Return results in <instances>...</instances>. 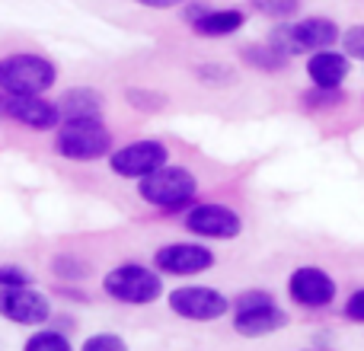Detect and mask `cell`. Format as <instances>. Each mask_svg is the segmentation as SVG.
<instances>
[{"instance_id":"cell-1","label":"cell","mask_w":364,"mask_h":351,"mask_svg":"<svg viewBox=\"0 0 364 351\" xmlns=\"http://www.w3.org/2000/svg\"><path fill=\"white\" fill-rule=\"evenodd\" d=\"M138 195L144 205L157 207L164 214L186 211L192 201H198V176L188 170V166L164 163L151 176L138 179Z\"/></svg>"},{"instance_id":"cell-2","label":"cell","mask_w":364,"mask_h":351,"mask_svg":"<svg viewBox=\"0 0 364 351\" xmlns=\"http://www.w3.org/2000/svg\"><path fill=\"white\" fill-rule=\"evenodd\" d=\"M55 151L70 163H96L112 153V131L102 119H64L55 128Z\"/></svg>"},{"instance_id":"cell-3","label":"cell","mask_w":364,"mask_h":351,"mask_svg":"<svg viewBox=\"0 0 364 351\" xmlns=\"http://www.w3.org/2000/svg\"><path fill=\"white\" fill-rule=\"evenodd\" d=\"M339 23L329 16H301V19H282L275 23V29L269 32V42L275 48H282L288 58L310 55L320 48H333L339 45Z\"/></svg>"},{"instance_id":"cell-4","label":"cell","mask_w":364,"mask_h":351,"mask_svg":"<svg viewBox=\"0 0 364 351\" xmlns=\"http://www.w3.org/2000/svg\"><path fill=\"white\" fill-rule=\"evenodd\" d=\"M102 291L115 303L125 307H147L164 297V275L151 265L141 262H122L102 275Z\"/></svg>"},{"instance_id":"cell-5","label":"cell","mask_w":364,"mask_h":351,"mask_svg":"<svg viewBox=\"0 0 364 351\" xmlns=\"http://www.w3.org/2000/svg\"><path fill=\"white\" fill-rule=\"evenodd\" d=\"M230 316L233 329L243 339H262V335H272L288 326V313L278 307V301L265 288L240 291L230 301Z\"/></svg>"},{"instance_id":"cell-6","label":"cell","mask_w":364,"mask_h":351,"mask_svg":"<svg viewBox=\"0 0 364 351\" xmlns=\"http://www.w3.org/2000/svg\"><path fill=\"white\" fill-rule=\"evenodd\" d=\"M58 80V68L45 55L16 51L0 58V93L6 96H32L48 93Z\"/></svg>"},{"instance_id":"cell-7","label":"cell","mask_w":364,"mask_h":351,"mask_svg":"<svg viewBox=\"0 0 364 351\" xmlns=\"http://www.w3.org/2000/svg\"><path fill=\"white\" fill-rule=\"evenodd\" d=\"M182 227L192 237L201 239H218V243H230L243 233V217L224 201H192L182 214Z\"/></svg>"},{"instance_id":"cell-8","label":"cell","mask_w":364,"mask_h":351,"mask_svg":"<svg viewBox=\"0 0 364 351\" xmlns=\"http://www.w3.org/2000/svg\"><path fill=\"white\" fill-rule=\"evenodd\" d=\"M166 307L188 323H218L230 313V297L211 284H186L166 294Z\"/></svg>"},{"instance_id":"cell-9","label":"cell","mask_w":364,"mask_h":351,"mask_svg":"<svg viewBox=\"0 0 364 351\" xmlns=\"http://www.w3.org/2000/svg\"><path fill=\"white\" fill-rule=\"evenodd\" d=\"M164 163H170V147L164 141H132V144L119 147V151L109 153V170H112L119 179H144L154 170H160Z\"/></svg>"},{"instance_id":"cell-10","label":"cell","mask_w":364,"mask_h":351,"mask_svg":"<svg viewBox=\"0 0 364 351\" xmlns=\"http://www.w3.org/2000/svg\"><path fill=\"white\" fill-rule=\"evenodd\" d=\"M218 265L211 246L205 243H166L154 252V269L170 278H195Z\"/></svg>"},{"instance_id":"cell-11","label":"cell","mask_w":364,"mask_h":351,"mask_svg":"<svg viewBox=\"0 0 364 351\" xmlns=\"http://www.w3.org/2000/svg\"><path fill=\"white\" fill-rule=\"evenodd\" d=\"M51 301L36 291V284H19V288H0V316L16 326H45L51 320Z\"/></svg>"},{"instance_id":"cell-12","label":"cell","mask_w":364,"mask_h":351,"mask_svg":"<svg viewBox=\"0 0 364 351\" xmlns=\"http://www.w3.org/2000/svg\"><path fill=\"white\" fill-rule=\"evenodd\" d=\"M336 294H339L336 278L316 265H301L288 275V297L304 310H326Z\"/></svg>"},{"instance_id":"cell-13","label":"cell","mask_w":364,"mask_h":351,"mask_svg":"<svg viewBox=\"0 0 364 351\" xmlns=\"http://www.w3.org/2000/svg\"><path fill=\"white\" fill-rule=\"evenodd\" d=\"M186 23L198 38H230L246 26V13L240 6H211V4H188Z\"/></svg>"},{"instance_id":"cell-14","label":"cell","mask_w":364,"mask_h":351,"mask_svg":"<svg viewBox=\"0 0 364 351\" xmlns=\"http://www.w3.org/2000/svg\"><path fill=\"white\" fill-rule=\"evenodd\" d=\"M0 109L6 112V119H13L23 128H32V131H55V128L61 125V109H58V102H48L42 93L6 96Z\"/></svg>"},{"instance_id":"cell-15","label":"cell","mask_w":364,"mask_h":351,"mask_svg":"<svg viewBox=\"0 0 364 351\" xmlns=\"http://www.w3.org/2000/svg\"><path fill=\"white\" fill-rule=\"evenodd\" d=\"M352 74V58L346 55L342 48H320V51H310L307 55V77L314 87H342Z\"/></svg>"},{"instance_id":"cell-16","label":"cell","mask_w":364,"mask_h":351,"mask_svg":"<svg viewBox=\"0 0 364 351\" xmlns=\"http://www.w3.org/2000/svg\"><path fill=\"white\" fill-rule=\"evenodd\" d=\"M58 109H61V122L64 119H102L106 99L93 87H70L61 93Z\"/></svg>"},{"instance_id":"cell-17","label":"cell","mask_w":364,"mask_h":351,"mask_svg":"<svg viewBox=\"0 0 364 351\" xmlns=\"http://www.w3.org/2000/svg\"><path fill=\"white\" fill-rule=\"evenodd\" d=\"M240 58H243V64H250L252 70H265V74H278V70H284L291 64V58L284 55L282 48H275L269 38H265V42L243 45Z\"/></svg>"},{"instance_id":"cell-18","label":"cell","mask_w":364,"mask_h":351,"mask_svg":"<svg viewBox=\"0 0 364 351\" xmlns=\"http://www.w3.org/2000/svg\"><path fill=\"white\" fill-rule=\"evenodd\" d=\"M346 99L348 96L342 87L329 90V87H314V83H310V90L301 96V106L307 109V112H333V109L346 106Z\"/></svg>"},{"instance_id":"cell-19","label":"cell","mask_w":364,"mask_h":351,"mask_svg":"<svg viewBox=\"0 0 364 351\" xmlns=\"http://www.w3.org/2000/svg\"><path fill=\"white\" fill-rule=\"evenodd\" d=\"M26 351H70V339L58 329H36L26 339Z\"/></svg>"},{"instance_id":"cell-20","label":"cell","mask_w":364,"mask_h":351,"mask_svg":"<svg viewBox=\"0 0 364 351\" xmlns=\"http://www.w3.org/2000/svg\"><path fill=\"white\" fill-rule=\"evenodd\" d=\"M250 6L259 16H269L275 23H282V19H294V13L301 10V0H250Z\"/></svg>"},{"instance_id":"cell-21","label":"cell","mask_w":364,"mask_h":351,"mask_svg":"<svg viewBox=\"0 0 364 351\" xmlns=\"http://www.w3.org/2000/svg\"><path fill=\"white\" fill-rule=\"evenodd\" d=\"M339 45L352 61H364V23H355V26H348V29H342Z\"/></svg>"},{"instance_id":"cell-22","label":"cell","mask_w":364,"mask_h":351,"mask_svg":"<svg viewBox=\"0 0 364 351\" xmlns=\"http://www.w3.org/2000/svg\"><path fill=\"white\" fill-rule=\"evenodd\" d=\"M51 271H55L58 278H64V281H83V278L90 275L87 265L74 256H58L55 262H51Z\"/></svg>"},{"instance_id":"cell-23","label":"cell","mask_w":364,"mask_h":351,"mask_svg":"<svg viewBox=\"0 0 364 351\" xmlns=\"http://www.w3.org/2000/svg\"><path fill=\"white\" fill-rule=\"evenodd\" d=\"M83 351H125L128 342L119 333H93L90 339H83Z\"/></svg>"},{"instance_id":"cell-24","label":"cell","mask_w":364,"mask_h":351,"mask_svg":"<svg viewBox=\"0 0 364 351\" xmlns=\"http://www.w3.org/2000/svg\"><path fill=\"white\" fill-rule=\"evenodd\" d=\"M19 284H36L32 271L23 265H0V288H19Z\"/></svg>"},{"instance_id":"cell-25","label":"cell","mask_w":364,"mask_h":351,"mask_svg":"<svg viewBox=\"0 0 364 351\" xmlns=\"http://www.w3.org/2000/svg\"><path fill=\"white\" fill-rule=\"evenodd\" d=\"M128 102L132 106H138L141 112H157L160 106H164V96H154V93H144V90H128Z\"/></svg>"},{"instance_id":"cell-26","label":"cell","mask_w":364,"mask_h":351,"mask_svg":"<svg viewBox=\"0 0 364 351\" xmlns=\"http://www.w3.org/2000/svg\"><path fill=\"white\" fill-rule=\"evenodd\" d=\"M346 316L352 323H361L364 326V288H358V291H352L348 294V301H346Z\"/></svg>"},{"instance_id":"cell-27","label":"cell","mask_w":364,"mask_h":351,"mask_svg":"<svg viewBox=\"0 0 364 351\" xmlns=\"http://www.w3.org/2000/svg\"><path fill=\"white\" fill-rule=\"evenodd\" d=\"M198 77L208 83V87H211V80H218V77H224L227 83L233 80V74H230V70H227V68H201V70H198Z\"/></svg>"},{"instance_id":"cell-28","label":"cell","mask_w":364,"mask_h":351,"mask_svg":"<svg viewBox=\"0 0 364 351\" xmlns=\"http://www.w3.org/2000/svg\"><path fill=\"white\" fill-rule=\"evenodd\" d=\"M138 6H147V10H173V6H182L188 0H134Z\"/></svg>"},{"instance_id":"cell-29","label":"cell","mask_w":364,"mask_h":351,"mask_svg":"<svg viewBox=\"0 0 364 351\" xmlns=\"http://www.w3.org/2000/svg\"><path fill=\"white\" fill-rule=\"evenodd\" d=\"M0 106H4V99H0Z\"/></svg>"}]
</instances>
